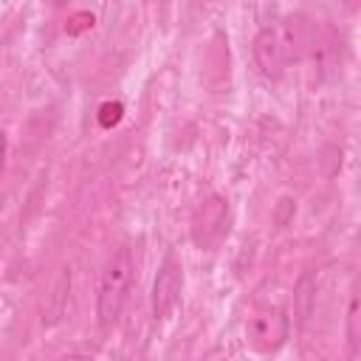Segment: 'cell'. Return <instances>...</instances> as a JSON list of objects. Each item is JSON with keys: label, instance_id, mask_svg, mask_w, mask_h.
Wrapping results in <instances>:
<instances>
[{"label": "cell", "instance_id": "cell-11", "mask_svg": "<svg viewBox=\"0 0 361 361\" xmlns=\"http://www.w3.org/2000/svg\"><path fill=\"white\" fill-rule=\"evenodd\" d=\"M6 152H8V138H6V133L0 130V172H3V164H6Z\"/></svg>", "mask_w": 361, "mask_h": 361}, {"label": "cell", "instance_id": "cell-4", "mask_svg": "<svg viewBox=\"0 0 361 361\" xmlns=\"http://www.w3.org/2000/svg\"><path fill=\"white\" fill-rule=\"evenodd\" d=\"M245 336L248 344L259 353H274L285 344V338L290 336V319L285 316L282 307H262L257 310L248 324H245Z\"/></svg>", "mask_w": 361, "mask_h": 361}, {"label": "cell", "instance_id": "cell-5", "mask_svg": "<svg viewBox=\"0 0 361 361\" xmlns=\"http://www.w3.org/2000/svg\"><path fill=\"white\" fill-rule=\"evenodd\" d=\"M180 290H183V265L172 254H166L164 262L158 265V274L152 282V296H149L155 322H164L178 307Z\"/></svg>", "mask_w": 361, "mask_h": 361}, {"label": "cell", "instance_id": "cell-1", "mask_svg": "<svg viewBox=\"0 0 361 361\" xmlns=\"http://www.w3.org/2000/svg\"><path fill=\"white\" fill-rule=\"evenodd\" d=\"M307 20L302 17H288L279 23H271L257 31L254 37V59L259 71L271 79H279L296 59H302L307 48Z\"/></svg>", "mask_w": 361, "mask_h": 361}, {"label": "cell", "instance_id": "cell-2", "mask_svg": "<svg viewBox=\"0 0 361 361\" xmlns=\"http://www.w3.org/2000/svg\"><path fill=\"white\" fill-rule=\"evenodd\" d=\"M135 276V259L130 248H118L102 268L99 276V293H96V319L102 327H113L121 316V307L127 302V293L133 288Z\"/></svg>", "mask_w": 361, "mask_h": 361}, {"label": "cell", "instance_id": "cell-3", "mask_svg": "<svg viewBox=\"0 0 361 361\" xmlns=\"http://www.w3.org/2000/svg\"><path fill=\"white\" fill-rule=\"evenodd\" d=\"M226 234H228V200L212 195L192 214V243L203 251H212L226 240Z\"/></svg>", "mask_w": 361, "mask_h": 361}, {"label": "cell", "instance_id": "cell-12", "mask_svg": "<svg viewBox=\"0 0 361 361\" xmlns=\"http://www.w3.org/2000/svg\"><path fill=\"white\" fill-rule=\"evenodd\" d=\"M56 361H93V358L85 355V353H68V355H59Z\"/></svg>", "mask_w": 361, "mask_h": 361}, {"label": "cell", "instance_id": "cell-10", "mask_svg": "<svg viewBox=\"0 0 361 361\" xmlns=\"http://www.w3.org/2000/svg\"><path fill=\"white\" fill-rule=\"evenodd\" d=\"M90 25H93V14L79 11V14L71 17V23L65 25V31H68V34H79V31H85V28H90Z\"/></svg>", "mask_w": 361, "mask_h": 361}, {"label": "cell", "instance_id": "cell-9", "mask_svg": "<svg viewBox=\"0 0 361 361\" xmlns=\"http://www.w3.org/2000/svg\"><path fill=\"white\" fill-rule=\"evenodd\" d=\"M121 104L118 102H104L102 107H99V124L102 127H113V124H118V118H121Z\"/></svg>", "mask_w": 361, "mask_h": 361}, {"label": "cell", "instance_id": "cell-7", "mask_svg": "<svg viewBox=\"0 0 361 361\" xmlns=\"http://www.w3.org/2000/svg\"><path fill=\"white\" fill-rule=\"evenodd\" d=\"M68 293H71V271L65 268V271L56 276L54 290H51V296H48L45 316H42L45 324H56V322L62 319V313H65V307H68Z\"/></svg>", "mask_w": 361, "mask_h": 361}, {"label": "cell", "instance_id": "cell-6", "mask_svg": "<svg viewBox=\"0 0 361 361\" xmlns=\"http://www.w3.org/2000/svg\"><path fill=\"white\" fill-rule=\"evenodd\" d=\"M316 307V276L310 271H302L293 285V322L296 327H305Z\"/></svg>", "mask_w": 361, "mask_h": 361}, {"label": "cell", "instance_id": "cell-8", "mask_svg": "<svg viewBox=\"0 0 361 361\" xmlns=\"http://www.w3.org/2000/svg\"><path fill=\"white\" fill-rule=\"evenodd\" d=\"M347 344L350 353H358V293H350V305H347Z\"/></svg>", "mask_w": 361, "mask_h": 361}]
</instances>
